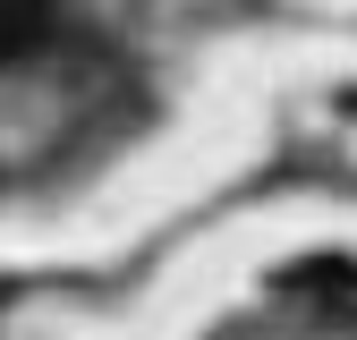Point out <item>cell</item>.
Listing matches in <instances>:
<instances>
[{"instance_id": "obj_1", "label": "cell", "mask_w": 357, "mask_h": 340, "mask_svg": "<svg viewBox=\"0 0 357 340\" xmlns=\"http://www.w3.org/2000/svg\"><path fill=\"white\" fill-rule=\"evenodd\" d=\"M43 9H52V0H0V60H9L17 42L43 26Z\"/></svg>"}]
</instances>
